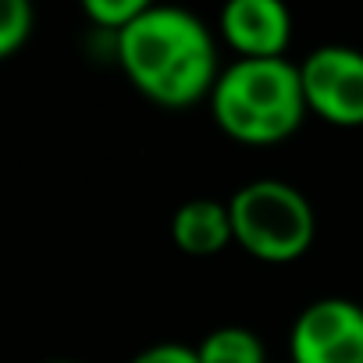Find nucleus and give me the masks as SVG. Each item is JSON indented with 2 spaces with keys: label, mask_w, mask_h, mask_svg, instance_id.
I'll list each match as a JSON object with an SVG mask.
<instances>
[{
  "label": "nucleus",
  "mask_w": 363,
  "mask_h": 363,
  "mask_svg": "<svg viewBox=\"0 0 363 363\" xmlns=\"http://www.w3.org/2000/svg\"><path fill=\"white\" fill-rule=\"evenodd\" d=\"M114 43L132 86L160 107L211 100L221 79L218 40L207 22L186 8L146 4V11L114 36Z\"/></svg>",
  "instance_id": "f257e3e1"
},
{
  "label": "nucleus",
  "mask_w": 363,
  "mask_h": 363,
  "mask_svg": "<svg viewBox=\"0 0 363 363\" xmlns=\"http://www.w3.org/2000/svg\"><path fill=\"white\" fill-rule=\"evenodd\" d=\"M218 128L250 146H274L289 139L310 114L299 65L289 57H235L221 68L211 93Z\"/></svg>",
  "instance_id": "f03ea898"
},
{
  "label": "nucleus",
  "mask_w": 363,
  "mask_h": 363,
  "mask_svg": "<svg viewBox=\"0 0 363 363\" xmlns=\"http://www.w3.org/2000/svg\"><path fill=\"white\" fill-rule=\"evenodd\" d=\"M228 214L235 242L264 264L299 260L317 235V218L306 193L281 178L246 182L242 189L232 193Z\"/></svg>",
  "instance_id": "7ed1b4c3"
},
{
  "label": "nucleus",
  "mask_w": 363,
  "mask_h": 363,
  "mask_svg": "<svg viewBox=\"0 0 363 363\" xmlns=\"http://www.w3.org/2000/svg\"><path fill=\"white\" fill-rule=\"evenodd\" d=\"M299 79L310 114L338 128L363 125V50L342 43L317 47L299 65Z\"/></svg>",
  "instance_id": "20e7f679"
},
{
  "label": "nucleus",
  "mask_w": 363,
  "mask_h": 363,
  "mask_svg": "<svg viewBox=\"0 0 363 363\" xmlns=\"http://www.w3.org/2000/svg\"><path fill=\"white\" fill-rule=\"evenodd\" d=\"M292 363H363V306L342 296L313 299L289 335Z\"/></svg>",
  "instance_id": "39448f33"
},
{
  "label": "nucleus",
  "mask_w": 363,
  "mask_h": 363,
  "mask_svg": "<svg viewBox=\"0 0 363 363\" xmlns=\"http://www.w3.org/2000/svg\"><path fill=\"white\" fill-rule=\"evenodd\" d=\"M221 36L239 57H285L292 43V15L281 0H228Z\"/></svg>",
  "instance_id": "423d86ee"
},
{
  "label": "nucleus",
  "mask_w": 363,
  "mask_h": 363,
  "mask_svg": "<svg viewBox=\"0 0 363 363\" xmlns=\"http://www.w3.org/2000/svg\"><path fill=\"white\" fill-rule=\"evenodd\" d=\"M171 239L182 253L189 257H214L221 253L228 242H235L232 232V214H228V200H214V196H196L186 200L174 218H171Z\"/></svg>",
  "instance_id": "0eeeda50"
},
{
  "label": "nucleus",
  "mask_w": 363,
  "mask_h": 363,
  "mask_svg": "<svg viewBox=\"0 0 363 363\" xmlns=\"http://www.w3.org/2000/svg\"><path fill=\"white\" fill-rule=\"evenodd\" d=\"M196 356L200 363H267V349L260 335L242 324H225L203 335L196 342Z\"/></svg>",
  "instance_id": "6e6552de"
},
{
  "label": "nucleus",
  "mask_w": 363,
  "mask_h": 363,
  "mask_svg": "<svg viewBox=\"0 0 363 363\" xmlns=\"http://www.w3.org/2000/svg\"><path fill=\"white\" fill-rule=\"evenodd\" d=\"M33 33V8L26 0H0V57L15 54Z\"/></svg>",
  "instance_id": "1a4fd4ad"
},
{
  "label": "nucleus",
  "mask_w": 363,
  "mask_h": 363,
  "mask_svg": "<svg viewBox=\"0 0 363 363\" xmlns=\"http://www.w3.org/2000/svg\"><path fill=\"white\" fill-rule=\"evenodd\" d=\"M146 11V0H86V15L114 36Z\"/></svg>",
  "instance_id": "9d476101"
},
{
  "label": "nucleus",
  "mask_w": 363,
  "mask_h": 363,
  "mask_svg": "<svg viewBox=\"0 0 363 363\" xmlns=\"http://www.w3.org/2000/svg\"><path fill=\"white\" fill-rule=\"evenodd\" d=\"M132 363H200V356L196 345L186 342H153L139 356H132Z\"/></svg>",
  "instance_id": "9b49d317"
},
{
  "label": "nucleus",
  "mask_w": 363,
  "mask_h": 363,
  "mask_svg": "<svg viewBox=\"0 0 363 363\" xmlns=\"http://www.w3.org/2000/svg\"><path fill=\"white\" fill-rule=\"evenodd\" d=\"M50 363H72V359H50Z\"/></svg>",
  "instance_id": "f8f14e48"
}]
</instances>
